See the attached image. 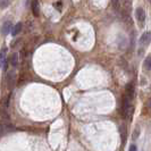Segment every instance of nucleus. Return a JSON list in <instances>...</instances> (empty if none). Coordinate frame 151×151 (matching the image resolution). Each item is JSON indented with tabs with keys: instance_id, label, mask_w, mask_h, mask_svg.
<instances>
[{
	"instance_id": "nucleus-7",
	"label": "nucleus",
	"mask_w": 151,
	"mask_h": 151,
	"mask_svg": "<svg viewBox=\"0 0 151 151\" xmlns=\"http://www.w3.org/2000/svg\"><path fill=\"white\" fill-rule=\"evenodd\" d=\"M31 8H32V12H33V15L37 16L38 17L39 16V12H40V8H39V2L38 0H33L32 1V5H31Z\"/></svg>"
},
{
	"instance_id": "nucleus-4",
	"label": "nucleus",
	"mask_w": 151,
	"mask_h": 151,
	"mask_svg": "<svg viewBox=\"0 0 151 151\" xmlns=\"http://www.w3.org/2000/svg\"><path fill=\"white\" fill-rule=\"evenodd\" d=\"M151 42V33L150 32H144L143 34L140 38V45L142 47H147L149 45V43Z\"/></svg>"
},
{
	"instance_id": "nucleus-16",
	"label": "nucleus",
	"mask_w": 151,
	"mask_h": 151,
	"mask_svg": "<svg viewBox=\"0 0 151 151\" xmlns=\"http://www.w3.org/2000/svg\"><path fill=\"white\" fill-rule=\"evenodd\" d=\"M129 151H136L135 144H131V147H129Z\"/></svg>"
},
{
	"instance_id": "nucleus-3",
	"label": "nucleus",
	"mask_w": 151,
	"mask_h": 151,
	"mask_svg": "<svg viewBox=\"0 0 151 151\" xmlns=\"http://www.w3.org/2000/svg\"><path fill=\"white\" fill-rule=\"evenodd\" d=\"M15 83H16V74L15 72H9L7 75V86L9 90H12L14 86H15Z\"/></svg>"
},
{
	"instance_id": "nucleus-9",
	"label": "nucleus",
	"mask_w": 151,
	"mask_h": 151,
	"mask_svg": "<svg viewBox=\"0 0 151 151\" xmlns=\"http://www.w3.org/2000/svg\"><path fill=\"white\" fill-rule=\"evenodd\" d=\"M9 63L13 67H17L18 66V53H13L12 57L9 58Z\"/></svg>"
},
{
	"instance_id": "nucleus-11",
	"label": "nucleus",
	"mask_w": 151,
	"mask_h": 151,
	"mask_svg": "<svg viewBox=\"0 0 151 151\" xmlns=\"http://www.w3.org/2000/svg\"><path fill=\"white\" fill-rule=\"evenodd\" d=\"M143 66H144V69H145V70H151V56H149V57L145 58Z\"/></svg>"
},
{
	"instance_id": "nucleus-14",
	"label": "nucleus",
	"mask_w": 151,
	"mask_h": 151,
	"mask_svg": "<svg viewBox=\"0 0 151 151\" xmlns=\"http://www.w3.org/2000/svg\"><path fill=\"white\" fill-rule=\"evenodd\" d=\"M111 4H113V7L116 9V10H118L119 7H121V2H119V0H111Z\"/></svg>"
},
{
	"instance_id": "nucleus-6",
	"label": "nucleus",
	"mask_w": 151,
	"mask_h": 151,
	"mask_svg": "<svg viewBox=\"0 0 151 151\" xmlns=\"http://www.w3.org/2000/svg\"><path fill=\"white\" fill-rule=\"evenodd\" d=\"M14 131V127L9 124H0V136H4Z\"/></svg>"
},
{
	"instance_id": "nucleus-5",
	"label": "nucleus",
	"mask_w": 151,
	"mask_h": 151,
	"mask_svg": "<svg viewBox=\"0 0 151 151\" xmlns=\"http://www.w3.org/2000/svg\"><path fill=\"white\" fill-rule=\"evenodd\" d=\"M13 30V24H12V21H6L4 23V25L1 26V34L2 35H8Z\"/></svg>"
},
{
	"instance_id": "nucleus-15",
	"label": "nucleus",
	"mask_w": 151,
	"mask_h": 151,
	"mask_svg": "<svg viewBox=\"0 0 151 151\" xmlns=\"http://www.w3.org/2000/svg\"><path fill=\"white\" fill-rule=\"evenodd\" d=\"M139 133H140V132H139V129H136L135 131H134V134H133V139H134V140H135L136 137H137Z\"/></svg>"
},
{
	"instance_id": "nucleus-10",
	"label": "nucleus",
	"mask_w": 151,
	"mask_h": 151,
	"mask_svg": "<svg viewBox=\"0 0 151 151\" xmlns=\"http://www.w3.org/2000/svg\"><path fill=\"white\" fill-rule=\"evenodd\" d=\"M22 26H23L22 23H17L15 26L13 27V30H12V34H13L14 37H16V35L22 31Z\"/></svg>"
},
{
	"instance_id": "nucleus-1",
	"label": "nucleus",
	"mask_w": 151,
	"mask_h": 151,
	"mask_svg": "<svg viewBox=\"0 0 151 151\" xmlns=\"http://www.w3.org/2000/svg\"><path fill=\"white\" fill-rule=\"evenodd\" d=\"M131 100L132 99L127 98L126 96L124 97L123 99V102H122V115H123V117H125V118H127L129 116V113H131Z\"/></svg>"
},
{
	"instance_id": "nucleus-8",
	"label": "nucleus",
	"mask_w": 151,
	"mask_h": 151,
	"mask_svg": "<svg viewBox=\"0 0 151 151\" xmlns=\"http://www.w3.org/2000/svg\"><path fill=\"white\" fill-rule=\"evenodd\" d=\"M125 96L129 99L133 98V96H134V86H133V84L129 83L126 85V94Z\"/></svg>"
},
{
	"instance_id": "nucleus-17",
	"label": "nucleus",
	"mask_w": 151,
	"mask_h": 151,
	"mask_svg": "<svg viewBox=\"0 0 151 151\" xmlns=\"http://www.w3.org/2000/svg\"><path fill=\"white\" fill-rule=\"evenodd\" d=\"M147 106H148V108L150 109V111H151V98L148 100V102H147Z\"/></svg>"
},
{
	"instance_id": "nucleus-13",
	"label": "nucleus",
	"mask_w": 151,
	"mask_h": 151,
	"mask_svg": "<svg viewBox=\"0 0 151 151\" xmlns=\"http://www.w3.org/2000/svg\"><path fill=\"white\" fill-rule=\"evenodd\" d=\"M9 6V0H0V9H5Z\"/></svg>"
},
{
	"instance_id": "nucleus-12",
	"label": "nucleus",
	"mask_w": 151,
	"mask_h": 151,
	"mask_svg": "<svg viewBox=\"0 0 151 151\" xmlns=\"http://www.w3.org/2000/svg\"><path fill=\"white\" fill-rule=\"evenodd\" d=\"M5 61H6V49H4L0 52V67H2L5 65Z\"/></svg>"
},
{
	"instance_id": "nucleus-2",
	"label": "nucleus",
	"mask_w": 151,
	"mask_h": 151,
	"mask_svg": "<svg viewBox=\"0 0 151 151\" xmlns=\"http://www.w3.org/2000/svg\"><path fill=\"white\" fill-rule=\"evenodd\" d=\"M135 17L137 23H139V25L142 27L144 25V22H145V12L142 8H137L135 12Z\"/></svg>"
}]
</instances>
